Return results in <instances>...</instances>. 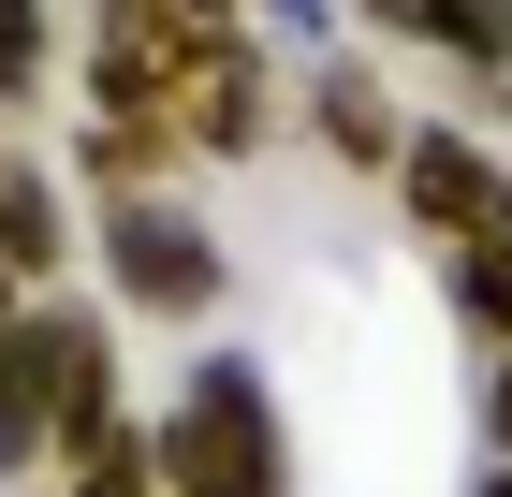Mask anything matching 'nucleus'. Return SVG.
Masks as SVG:
<instances>
[{"label":"nucleus","mask_w":512,"mask_h":497,"mask_svg":"<svg viewBox=\"0 0 512 497\" xmlns=\"http://www.w3.org/2000/svg\"><path fill=\"white\" fill-rule=\"evenodd\" d=\"M264 44H235V59H205V88H191V117H176V132H191V147L205 161H249V147H264Z\"/></svg>","instance_id":"obj_7"},{"label":"nucleus","mask_w":512,"mask_h":497,"mask_svg":"<svg viewBox=\"0 0 512 497\" xmlns=\"http://www.w3.org/2000/svg\"><path fill=\"white\" fill-rule=\"evenodd\" d=\"M483 497H512V468H483Z\"/></svg>","instance_id":"obj_16"},{"label":"nucleus","mask_w":512,"mask_h":497,"mask_svg":"<svg viewBox=\"0 0 512 497\" xmlns=\"http://www.w3.org/2000/svg\"><path fill=\"white\" fill-rule=\"evenodd\" d=\"M483 454L512 468V351H498V366H483Z\"/></svg>","instance_id":"obj_11"},{"label":"nucleus","mask_w":512,"mask_h":497,"mask_svg":"<svg viewBox=\"0 0 512 497\" xmlns=\"http://www.w3.org/2000/svg\"><path fill=\"white\" fill-rule=\"evenodd\" d=\"M88 191H103V205H118V191H147V176H176V161H191V147H176V132H147V117H88Z\"/></svg>","instance_id":"obj_9"},{"label":"nucleus","mask_w":512,"mask_h":497,"mask_svg":"<svg viewBox=\"0 0 512 497\" xmlns=\"http://www.w3.org/2000/svg\"><path fill=\"white\" fill-rule=\"evenodd\" d=\"M103 278H118L132 322H205V307L235 293L220 234H205L191 205H161V191H118V205H103Z\"/></svg>","instance_id":"obj_2"},{"label":"nucleus","mask_w":512,"mask_h":497,"mask_svg":"<svg viewBox=\"0 0 512 497\" xmlns=\"http://www.w3.org/2000/svg\"><path fill=\"white\" fill-rule=\"evenodd\" d=\"M308 117H322V147L352 161V176H395V161H410V132H395L381 74H322V88H308Z\"/></svg>","instance_id":"obj_8"},{"label":"nucleus","mask_w":512,"mask_h":497,"mask_svg":"<svg viewBox=\"0 0 512 497\" xmlns=\"http://www.w3.org/2000/svg\"><path fill=\"white\" fill-rule=\"evenodd\" d=\"M103 351V322L59 293H30V322H15V351H0V468H44L59 454V410H74V366Z\"/></svg>","instance_id":"obj_4"},{"label":"nucleus","mask_w":512,"mask_h":497,"mask_svg":"<svg viewBox=\"0 0 512 497\" xmlns=\"http://www.w3.org/2000/svg\"><path fill=\"white\" fill-rule=\"evenodd\" d=\"M395 205H410V234H425L439 264H454V249H498L512 234V161L483 147V132H410Z\"/></svg>","instance_id":"obj_3"},{"label":"nucleus","mask_w":512,"mask_h":497,"mask_svg":"<svg viewBox=\"0 0 512 497\" xmlns=\"http://www.w3.org/2000/svg\"><path fill=\"white\" fill-rule=\"evenodd\" d=\"M147 468H161V497H293V454H278V410H264V366L205 351L191 395L147 424Z\"/></svg>","instance_id":"obj_1"},{"label":"nucleus","mask_w":512,"mask_h":497,"mask_svg":"<svg viewBox=\"0 0 512 497\" xmlns=\"http://www.w3.org/2000/svg\"><path fill=\"white\" fill-rule=\"evenodd\" d=\"M352 15L395 44H454L483 88H512V0H352Z\"/></svg>","instance_id":"obj_5"},{"label":"nucleus","mask_w":512,"mask_h":497,"mask_svg":"<svg viewBox=\"0 0 512 497\" xmlns=\"http://www.w3.org/2000/svg\"><path fill=\"white\" fill-rule=\"evenodd\" d=\"M59 249H74V205H59V176L0 147V264L44 293V278H59Z\"/></svg>","instance_id":"obj_6"},{"label":"nucleus","mask_w":512,"mask_h":497,"mask_svg":"<svg viewBox=\"0 0 512 497\" xmlns=\"http://www.w3.org/2000/svg\"><path fill=\"white\" fill-rule=\"evenodd\" d=\"M454 322H469L483 366L512 351V234H498V249H454Z\"/></svg>","instance_id":"obj_10"},{"label":"nucleus","mask_w":512,"mask_h":497,"mask_svg":"<svg viewBox=\"0 0 512 497\" xmlns=\"http://www.w3.org/2000/svg\"><path fill=\"white\" fill-rule=\"evenodd\" d=\"M30 74H44V44H0V103H30Z\"/></svg>","instance_id":"obj_13"},{"label":"nucleus","mask_w":512,"mask_h":497,"mask_svg":"<svg viewBox=\"0 0 512 497\" xmlns=\"http://www.w3.org/2000/svg\"><path fill=\"white\" fill-rule=\"evenodd\" d=\"M15 322H30V278H15V264H0V351H15Z\"/></svg>","instance_id":"obj_14"},{"label":"nucleus","mask_w":512,"mask_h":497,"mask_svg":"<svg viewBox=\"0 0 512 497\" xmlns=\"http://www.w3.org/2000/svg\"><path fill=\"white\" fill-rule=\"evenodd\" d=\"M0 44H44V15H30V0H0Z\"/></svg>","instance_id":"obj_15"},{"label":"nucleus","mask_w":512,"mask_h":497,"mask_svg":"<svg viewBox=\"0 0 512 497\" xmlns=\"http://www.w3.org/2000/svg\"><path fill=\"white\" fill-rule=\"evenodd\" d=\"M74 497H161V468H88Z\"/></svg>","instance_id":"obj_12"}]
</instances>
